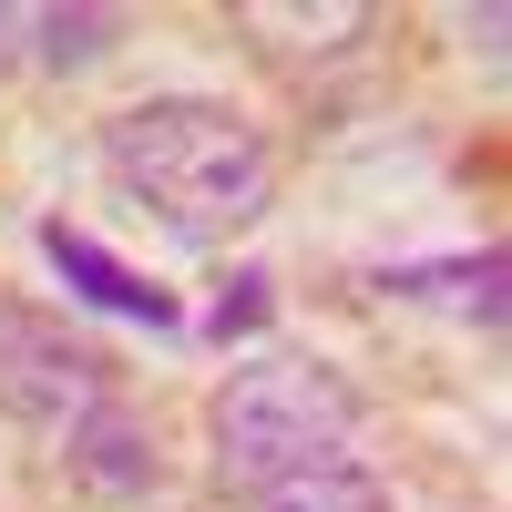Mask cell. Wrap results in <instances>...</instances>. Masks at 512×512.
<instances>
[{"instance_id":"1","label":"cell","mask_w":512,"mask_h":512,"mask_svg":"<svg viewBox=\"0 0 512 512\" xmlns=\"http://www.w3.org/2000/svg\"><path fill=\"white\" fill-rule=\"evenodd\" d=\"M103 164H113V185L134 195L164 236H185V246L246 236L256 216H267V195H277L267 144H256L226 103H195V93L113 113L103 123Z\"/></svg>"},{"instance_id":"2","label":"cell","mask_w":512,"mask_h":512,"mask_svg":"<svg viewBox=\"0 0 512 512\" xmlns=\"http://www.w3.org/2000/svg\"><path fill=\"white\" fill-rule=\"evenodd\" d=\"M205 431H216V492L267 502L287 482L328 472V461H349L359 390L338 369H318V359H246L226 390H216Z\"/></svg>"},{"instance_id":"3","label":"cell","mask_w":512,"mask_h":512,"mask_svg":"<svg viewBox=\"0 0 512 512\" xmlns=\"http://www.w3.org/2000/svg\"><path fill=\"white\" fill-rule=\"evenodd\" d=\"M0 400H11L31 431L72 441L93 410H113V369L82 349V338H62L52 318L31 308H0Z\"/></svg>"},{"instance_id":"4","label":"cell","mask_w":512,"mask_h":512,"mask_svg":"<svg viewBox=\"0 0 512 512\" xmlns=\"http://www.w3.org/2000/svg\"><path fill=\"white\" fill-rule=\"evenodd\" d=\"M62 461H72V482H93L103 502H144L154 482H164V461H154V431H134L123 410H93L82 431L62 441Z\"/></svg>"},{"instance_id":"5","label":"cell","mask_w":512,"mask_h":512,"mask_svg":"<svg viewBox=\"0 0 512 512\" xmlns=\"http://www.w3.org/2000/svg\"><path fill=\"white\" fill-rule=\"evenodd\" d=\"M41 256H52V267L93 297V308H123V318H144V328H175V297H164L154 277H134L123 256H103L82 226H41Z\"/></svg>"},{"instance_id":"6","label":"cell","mask_w":512,"mask_h":512,"mask_svg":"<svg viewBox=\"0 0 512 512\" xmlns=\"http://www.w3.org/2000/svg\"><path fill=\"white\" fill-rule=\"evenodd\" d=\"M390 297H410V308H451V318H472V328H502V256L482 246L472 267H400V277H379Z\"/></svg>"},{"instance_id":"7","label":"cell","mask_w":512,"mask_h":512,"mask_svg":"<svg viewBox=\"0 0 512 512\" xmlns=\"http://www.w3.org/2000/svg\"><path fill=\"white\" fill-rule=\"evenodd\" d=\"M236 31H277L267 41V52H338V41H359L369 31V11H349V0H328V11H267V0H246V11H236Z\"/></svg>"},{"instance_id":"8","label":"cell","mask_w":512,"mask_h":512,"mask_svg":"<svg viewBox=\"0 0 512 512\" xmlns=\"http://www.w3.org/2000/svg\"><path fill=\"white\" fill-rule=\"evenodd\" d=\"M256 512H390V492H379L359 461H328V472H308V482H287V492H267Z\"/></svg>"},{"instance_id":"9","label":"cell","mask_w":512,"mask_h":512,"mask_svg":"<svg viewBox=\"0 0 512 512\" xmlns=\"http://www.w3.org/2000/svg\"><path fill=\"white\" fill-rule=\"evenodd\" d=\"M31 31H41V62H62V72H82V62H93L103 41H113V11H41Z\"/></svg>"},{"instance_id":"10","label":"cell","mask_w":512,"mask_h":512,"mask_svg":"<svg viewBox=\"0 0 512 512\" xmlns=\"http://www.w3.org/2000/svg\"><path fill=\"white\" fill-rule=\"evenodd\" d=\"M11 31H31V21H21V11H0V62H11Z\"/></svg>"}]
</instances>
